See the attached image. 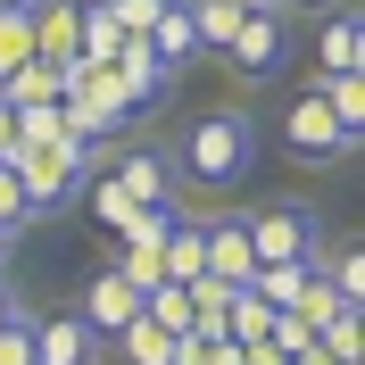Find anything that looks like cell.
<instances>
[{
    "label": "cell",
    "instance_id": "6da1fadb",
    "mask_svg": "<svg viewBox=\"0 0 365 365\" xmlns=\"http://www.w3.org/2000/svg\"><path fill=\"white\" fill-rule=\"evenodd\" d=\"M182 175L191 182H207V191H232V182H250V166H257V125L241 108H207L191 133H182Z\"/></svg>",
    "mask_w": 365,
    "mask_h": 365
},
{
    "label": "cell",
    "instance_id": "7a4b0ae2",
    "mask_svg": "<svg viewBox=\"0 0 365 365\" xmlns=\"http://www.w3.org/2000/svg\"><path fill=\"white\" fill-rule=\"evenodd\" d=\"M91 166H100V150H83L75 133L25 141V150H17V182H25V200H34V225H42V216H58V207H75V200H83Z\"/></svg>",
    "mask_w": 365,
    "mask_h": 365
},
{
    "label": "cell",
    "instance_id": "3957f363",
    "mask_svg": "<svg viewBox=\"0 0 365 365\" xmlns=\"http://www.w3.org/2000/svg\"><path fill=\"white\" fill-rule=\"evenodd\" d=\"M250 257L257 266H299V257H324V225L307 200H274L250 216Z\"/></svg>",
    "mask_w": 365,
    "mask_h": 365
},
{
    "label": "cell",
    "instance_id": "277c9868",
    "mask_svg": "<svg viewBox=\"0 0 365 365\" xmlns=\"http://www.w3.org/2000/svg\"><path fill=\"white\" fill-rule=\"evenodd\" d=\"M225 67L241 83H274V75L291 67V17L282 9H250V17L232 25V42H225Z\"/></svg>",
    "mask_w": 365,
    "mask_h": 365
},
{
    "label": "cell",
    "instance_id": "5b68a950",
    "mask_svg": "<svg viewBox=\"0 0 365 365\" xmlns=\"http://www.w3.org/2000/svg\"><path fill=\"white\" fill-rule=\"evenodd\" d=\"M282 150H291L299 166H332V158L357 150V133H341V116L324 108V83H307L291 108H282Z\"/></svg>",
    "mask_w": 365,
    "mask_h": 365
},
{
    "label": "cell",
    "instance_id": "8992f818",
    "mask_svg": "<svg viewBox=\"0 0 365 365\" xmlns=\"http://www.w3.org/2000/svg\"><path fill=\"white\" fill-rule=\"evenodd\" d=\"M108 83H116V100H125V116H141V108H158L166 91H175V67H166V58H150V42H116Z\"/></svg>",
    "mask_w": 365,
    "mask_h": 365
},
{
    "label": "cell",
    "instance_id": "52a82bcc",
    "mask_svg": "<svg viewBox=\"0 0 365 365\" xmlns=\"http://www.w3.org/2000/svg\"><path fill=\"white\" fill-rule=\"evenodd\" d=\"M332 75H365V17L357 9H324L316 25V83H332Z\"/></svg>",
    "mask_w": 365,
    "mask_h": 365
},
{
    "label": "cell",
    "instance_id": "ba28073f",
    "mask_svg": "<svg viewBox=\"0 0 365 365\" xmlns=\"http://www.w3.org/2000/svg\"><path fill=\"white\" fill-rule=\"evenodd\" d=\"M100 175H108L133 207H166L175 200V158H166V150H116V166H100Z\"/></svg>",
    "mask_w": 365,
    "mask_h": 365
},
{
    "label": "cell",
    "instance_id": "9c48e42d",
    "mask_svg": "<svg viewBox=\"0 0 365 365\" xmlns=\"http://www.w3.org/2000/svg\"><path fill=\"white\" fill-rule=\"evenodd\" d=\"M91 357H100V332H91L75 307L34 316V365H91Z\"/></svg>",
    "mask_w": 365,
    "mask_h": 365
},
{
    "label": "cell",
    "instance_id": "30bf717a",
    "mask_svg": "<svg viewBox=\"0 0 365 365\" xmlns=\"http://www.w3.org/2000/svg\"><path fill=\"white\" fill-rule=\"evenodd\" d=\"M75 316H83L91 332H125V324L141 316V291H133L116 266H100V274L83 282V299H75Z\"/></svg>",
    "mask_w": 365,
    "mask_h": 365
},
{
    "label": "cell",
    "instance_id": "8fae6325",
    "mask_svg": "<svg viewBox=\"0 0 365 365\" xmlns=\"http://www.w3.org/2000/svg\"><path fill=\"white\" fill-rule=\"evenodd\" d=\"M207 274L232 282V291H250V274H257V257H250V216H207Z\"/></svg>",
    "mask_w": 365,
    "mask_h": 365
},
{
    "label": "cell",
    "instance_id": "7c38bea8",
    "mask_svg": "<svg viewBox=\"0 0 365 365\" xmlns=\"http://www.w3.org/2000/svg\"><path fill=\"white\" fill-rule=\"evenodd\" d=\"M166 257V282H200L207 274V216H175V232L158 241Z\"/></svg>",
    "mask_w": 365,
    "mask_h": 365
},
{
    "label": "cell",
    "instance_id": "4fadbf2b",
    "mask_svg": "<svg viewBox=\"0 0 365 365\" xmlns=\"http://www.w3.org/2000/svg\"><path fill=\"white\" fill-rule=\"evenodd\" d=\"M141 42H150V58H166L175 75L200 58V34H191V17H182V0H166V9H158V25H150Z\"/></svg>",
    "mask_w": 365,
    "mask_h": 365
},
{
    "label": "cell",
    "instance_id": "5bb4252c",
    "mask_svg": "<svg viewBox=\"0 0 365 365\" xmlns=\"http://www.w3.org/2000/svg\"><path fill=\"white\" fill-rule=\"evenodd\" d=\"M58 67H50V58H25L17 75H9V83H0V100H9V108H58Z\"/></svg>",
    "mask_w": 365,
    "mask_h": 365
},
{
    "label": "cell",
    "instance_id": "9a60e30c",
    "mask_svg": "<svg viewBox=\"0 0 365 365\" xmlns=\"http://www.w3.org/2000/svg\"><path fill=\"white\" fill-rule=\"evenodd\" d=\"M116 341H125V365H182V332H158L150 316H133Z\"/></svg>",
    "mask_w": 365,
    "mask_h": 365
},
{
    "label": "cell",
    "instance_id": "2e32d148",
    "mask_svg": "<svg viewBox=\"0 0 365 365\" xmlns=\"http://www.w3.org/2000/svg\"><path fill=\"white\" fill-rule=\"evenodd\" d=\"M266 332H274V307H266V299H257V291H232V299H225V341L257 349V341H266Z\"/></svg>",
    "mask_w": 365,
    "mask_h": 365
},
{
    "label": "cell",
    "instance_id": "e0dca14e",
    "mask_svg": "<svg viewBox=\"0 0 365 365\" xmlns=\"http://www.w3.org/2000/svg\"><path fill=\"white\" fill-rule=\"evenodd\" d=\"M75 9H83V50H75V58L108 67V58H116V42H125V34H116V9H108V0H75Z\"/></svg>",
    "mask_w": 365,
    "mask_h": 365
},
{
    "label": "cell",
    "instance_id": "ac0fdd59",
    "mask_svg": "<svg viewBox=\"0 0 365 365\" xmlns=\"http://www.w3.org/2000/svg\"><path fill=\"white\" fill-rule=\"evenodd\" d=\"M25 58H34V0H25V9H0V83H9Z\"/></svg>",
    "mask_w": 365,
    "mask_h": 365
},
{
    "label": "cell",
    "instance_id": "d6986e66",
    "mask_svg": "<svg viewBox=\"0 0 365 365\" xmlns=\"http://www.w3.org/2000/svg\"><path fill=\"white\" fill-rule=\"evenodd\" d=\"M83 207H91V225H100V232H125V225H133V200H125L100 166H91V182H83Z\"/></svg>",
    "mask_w": 365,
    "mask_h": 365
},
{
    "label": "cell",
    "instance_id": "ffe728a7",
    "mask_svg": "<svg viewBox=\"0 0 365 365\" xmlns=\"http://www.w3.org/2000/svg\"><path fill=\"white\" fill-rule=\"evenodd\" d=\"M182 17H191L200 50H225V42H232V25H241V9H232V0H182Z\"/></svg>",
    "mask_w": 365,
    "mask_h": 365
},
{
    "label": "cell",
    "instance_id": "44dd1931",
    "mask_svg": "<svg viewBox=\"0 0 365 365\" xmlns=\"http://www.w3.org/2000/svg\"><path fill=\"white\" fill-rule=\"evenodd\" d=\"M141 316L158 324V332H191V291L182 282H158V291H141Z\"/></svg>",
    "mask_w": 365,
    "mask_h": 365
},
{
    "label": "cell",
    "instance_id": "7402d4cb",
    "mask_svg": "<svg viewBox=\"0 0 365 365\" xmlns=\"http://www.w3.org/2000/svg\"><path fill=\"white\" fill-rule=\"evenodd\" d=\"M324 108L341 116V133H365V75H332L324 83Z\"/></svg>",
    "mask_w": 365,
    "mask_h": 365
},
{
    "label": "cell",
    "instance_id": "603a6c76",
    "mask_svg": "<svg viewBox=\"0 0 365 365\" xmlns=\"http://www.w3.org/2000/svg\"><path fill=\"white\" fill-rule=\"evenodd\" d=\"M25 225H34V200H25L17 166H0V232H25Z\"/></svg>",
    "mask_w": 365,
    "mask_h": 365
},
{
    "label": "cell",
    "instance_id": "cb8c5ba5",
    "mask_svg": "<svg viewBox=\"0 0 365 365\" xmlns=\"http://www.w3.org/2000/svg\"><path fill=\"white\" fill-rule=\"evenodd\" d=\"M108 9H116V34H125V42H141V34L158 25V9H166V0H108Z\"/></svg>",
    "mask_w": 365,
    "mask_h": 365
},
{
    "label": "cell",
    "instance_id": "d4e9b609",
    "mask_svg": "<svg viewBox=\"0 0 365 365\" xmlns=\"http://www.w3.org/2000/svg\"><path fill=\"white\" fill-rule=\"evenodd\" d=\"M0 365H34V316L0 324Z\"/></svg>",
    "mask_w": 365,
    "mask_h": 365
},
{
    "label": "cell",
    "instance_id": "484cf974",
    "mask_svg": "<svg viewBox=\"0 0 365 365\" xmlns=\"http://www.w3.org/2000/svg\"><path fill=\"white\" fill-rule=\"evenodd\" d=\"M17 150H25V133H17V108L0 100V166H17Z\"/></svg>",
    "mask_w": 365,
    "mask_h": 365
},
{
    "label": "cell",
    "instance_id": "4316f807",
    "mask_svg": "<svg viewBox=\"0 0 365 365\" xmlns=\"http://www.w3.org/2000/svg\"><path fill=\"white\" fill-rule=\"evenodd\" d=\"M324 9H341V0H282V17H324Z\"/></svg>",
    "mask_w": 365,
    "mask_h": 365
},
{
    "label": "cell",
    "instance_id": "83f0119b",
    "mask_svg": "<svg viewBox=\"0 0 365 365\" xmlns=\"http://www.w3.org/2000/svg\"><path fill=\"white\" fill-rule=\"evenodd\" d=\"M25 307H17V291H9V282H0V324H17Z\"/></svg>",
    "mask_w": 365,
    "mask_h": 365
},
{
    "label": "cell",
    "instance_id": "f1b7e54d",
    "mask_svg": "<svg viewBox=\"0 0 365 365\" xmlns=\"http://www.w3.org/2000/svg\"><path fill=\"white\" fill-rule=\"evenodd\" d=\"M232 9H241V17H250V9H282V0H232Z\"/></svg>",
    "mask_w": 365,
    "mask_h": 365
},
{
    "label": "cell",
    "instance_id": "f546056e",
    "mask_svg": "<svg viewBox=\"0 0 365 365\" xmlns=\"http://www.w3.org/2000/svg\"><path fill=\"white\" fill-rule=\"evenodd\" d=\"M9 241H17V232H0V266H9Z\"/></svg>",
    "mask_w": 365,
    "mask_h": 365
},
{
    "label": "cell",
    "instance_id": "4dcf8cb0",
    "mask_svg": "<svg viewBox=\"0 0 365 365\" xmlns=\"http://www.w3.org/2000/svg\"><path fill=\"white\" fill-rule=\"evenodd\" d=\"M0 9H25V0H0Z\"/></svg>",
    "mask_w": 365,
    "mask_h": 365
}]
</instances>
